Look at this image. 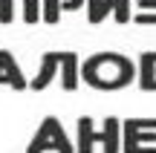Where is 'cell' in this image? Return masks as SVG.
I'll use <instances>...</instances> for the list:
<instances>
[{
    "mask_svg": "<svg viewBox=\"0 0 156 153\" xmlns=\"http://www.w3.org/2000/svg\"><path fill=\"white\" fill-rule=\"evenodd\" d=\"M78 78L95 90H122L136 78V61H130L122 52H95L78 67Z\"/></svg>",
    "mask_w": 156,
    "mask_h": 153,
    "instance_id": "cell-1",
    "label": "cell"
},
{
    "mask_svg": "<svg viewBox=\"0 0 156 153\" xmlns=\"http://www.w3.org/2000/svg\"><path fill=\"white\" fill-rule=\"evenodd\" d=\"M44 150H55V153H75V144L69 142L64 124L58 121V116H46L38 124L32 142L26 144V153H44Z\"/></svg>",
    "mask_w": 156,
    "mask_h": 153,
    "instance_id": "cell-2",
    "label": "cell"
},
{
    "mask_svg": "<svg viewBox=\"0 0 156 153\" xmlns=\"http://www.w3.org/2000/svg\"><path fill=\"white\" fill-rule=\"evenodd\" d=\"M122 153H156V119H124Z\"/></svg>",
    "mask_w": 156,
    "mask_h": 153,
    "instance_id": "cell-3",
    "label": "cell"
},
{
    "mask_svg": "<svg viewBox=\"0 0 156 153\" xmlns=\"http://www.w3.org/2000/svg\"><path fill=\"white\" fill-rule=\"evenodd\" d=\"M0 84L12 87L15 92L29 90L26 75H23V69H20V64H17V58L12 55L9 49H0Z\"/></svg>",
    "mask_w": 156,
    "mask_h": 153,
    "instance_id": "cell-4",
    "label": "cell"
},
{
    "mask_svg": "<svg viewBox=\"0 0 156 153\" xmlns=\"http://www.w3.org/2000/svg\"><path fill=\"white\" fill-rule=\"evenodd\" d=\"M78 67H81V61H78V52L67 49V52H58V72H61V90L73 92L78 87Z\"/></svg>",
    "mask_w": 156,
    "mask_h": 153,
    "instance_id": "cell-5",
    "label": "cell"
},
{
    "mask_svg": "<svg viewBox=\"0 0 156 153\" xmlns=\"http://www.w3.org/2000/svg\"><path fill=\"white\" fill-rule=\"evenodd\" d=\"M55 75H58V52H44V55H41L38 72H35V78L29 81V90H35V92L46 90V87L52 84Z\"/></svg>",
    "mask_w": 156,
    "mask_h": 153,
    "instance_id": "cell-6",
    "label": "cell"
},
{
    "mask_svg": "<svg viewBox=\"0 0 156 153\" xmlns=\"http://www.w3.org/2000/svg\"><path fill=\"white\" fill-rule=\"evenodd\" d=\"M78 130V142H75V153H93L95 142H104V133H95V121L90 116H81L75 121Z\"/></svg>",
    "mask_w": 156,
    "mask_h": 153,
    "instance_id": "cell-7",
    "label": "cell"
},
{
    "mask_svg": "<svg viewBox=\"0 0 156 153\" xmlns=\"http://www.w3.org/2000/svg\"><path fill=\"white\" fill-rule=\"evenodd\" d=\"M136 72H139L142 90L156 92V49H147V52L139 55V61H136Z\"/></svg>",
    "mask_w": 156,
    "mask_h": 153,
    "instance_id": "cell-8",
    "label": "cell"
},
{
    "mask_svg": "<svg viewBox=\"0 0 156 153\" xmlns=\"http://www.w3.org/2000/svg\"><path fill=\"white\" fill-rule=\"evenodd\" d=\"M101 133H104V142H101L104 144V153H122V119L107 116Z\"/></svg>",
    "mask_w": 156,
    "mask_h": 153,
    "instance_id": "cell-9",
    "label": "cell"
},
{
    "mask_svg": "<svg viewBox=\"0 0 156 153\" xmlns=\"http://www.w3.org/2000/svg\"><path fill=\"white\" fill-rule=\"evenodd\" d=\"M110 15V6H107V0H87V23H101L104 17Z\"/></svg>",
    "mask_w": 156,
    "mask_h": 153,
    "instance_id": "cell-10",
    "label": "cell"
},
{
    "mask_svg": "<svg viewBox=\"0 0 156 153\" xmlns=\"http://www.w3.org/2000/svg\"><path fill=\"white\" fill-rule=\"evenodd\" d=\"M110 15H116V23H130V0H107Z\"/></svg>",
    "mask_w": 156,
    "mask_h": 153,
    "instance_id": "cell-11",
    "label": "cell"
},
{
    "mask_svg": "<svg viewBox=\"0 0 156 153\" xmlns=\"http://www.w3.org/2000/svg\"><path fill=\"white\" fill-rule=\"evenodd\" d=\"M41 20V0H23V23H38Z\"/></svg>",
    "mask_w": 156,
    "mask_h": 153,
    "instance_id": "cell-12",
    "label": "cell"
},
{
    "mask_svg": "<svg viewBox=\"0 0 156 153\" xmlns=\"http://www.w3.org/2000/svg\"><path fill=\"white\" fill-rule=\"evenodd\" d=\"M15 20V0H0V23Z\"/></svg>",
    "mask_w": 156,
    "mask_h": 153,
    "instance_id": "cell-13",
    "label": "cell"
}]
</instances>
